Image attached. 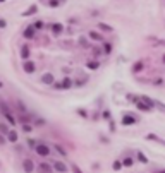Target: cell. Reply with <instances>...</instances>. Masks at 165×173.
<instances>
[{"label": "cell", "mask_w": 165, "mask_h": 173, "mask_svg": "<svg viewBox=\"0 0 165 173\" xmlns=\"http://www.w3.org/2000/svg\"><path fill=\"white\" fill-rule=\"evenodd\" d=\"M22 69H24V72H28V74H33L36 67H34V63H33V62L26 60V62H24V65H22Z\"/></svg>", "instance_id": "cell-2"}, {"label": "cell", "mask_w": 165, "mask_h": 173, "mask_svg": "<svg viewBox=\"0 0 165 173\" xmlns=\"http://www.w3.org/2000/svg\"><path fill=\"white\" fill-rule=\"evenodd\" d=\"M138 160H139L141 163H148V158H146L143 153H138Z\"/></svg>", "instance_id": "cell-18"}, {"label": "cell", "mask_w": 165, "mask_h": 173, "mask_svg": "<svg viewBox=\"0 0 165 173\" xmlns=\"http://www.w3.org/2000/svg\"><path fill=\"white\" fill-rule=\"evenodd\" d=\"M2 110H3V115H5V118H7V122H9L10 125H15V118H14V117H12V115L9 113V110H7V108H5L3 105H2Z\"/></svg>", "instance_id": "cell-7"}, {"label": "cell", "mask_w": 165, "mask_h": 173, "mask_svg": "<svg viewBox=\"0 0 165 173\" xmlns=\"http://www.w3.org/2000/svg\"><path fill=\"white\" fill-rule=\"evenodd\" d=\"M22 130H24V132H26V134H28V132H31V127H29V125H26V124H24V125H22Z\"/></svg>", "instance_id": "cell-27"}, {"label": "cell", "mask_w": 165, "mask_h": 173, "mask_svg": "<svg viewBox=\"0 0 165 173\" xmlns=\"http://www.w3.org/2000/svg\"><path fill=\"white\" fill-rule=\"evenodd\" d=\"M48 3H50V7H59V3H60V2H59V0H50Z\"/></svg>", "instance_id": "cell-26"}, {"label": "cell", "mask_w": 165, "mask_h": 173, "mask_svg": "<svg viewBox=\"0 0 165 173\" xmlns=\"http://www.w3.org/2000/svg\"><path fill=\"white\" fill-rule=\"evenodd\" d=\"M22 168H24V170H26V172H28V173H31V172H33V168H34V166H33V163H31V161L28 160V161H24V165H22Z\"/></svg>", "instance_id": "cell-12"}, {"label": "cell", "mask_w": 165, "mask_h": 173, "mask_svg": "<svg viewBox=\"0 0 165 173\" xmlns=\"http://www.w3.org/2000/svg\"><path fill=\"white\" fill-rule=\"evenodd\" d=\"M136 105H138V108H139V110H143V112H150V110H152V106H148L143 100H141V101H138Z\"/></svg>", "instance_id": "cell-9"}, {"label": "cell", "mask_w": 165, "mask_h": 173, "mask_svg": "<svg viewBox=\"0 0 165 173\" xmlns=\"http://www.w3.org/2000/svg\"><path fill=\"white\" fill-rule=\"evenodd\" d=\"M36 12H38V7H36V5H31V7H29V10L22 12V15H33V14H36Z\"/></svg>", "instance_id": "cell-10"}, {"label": "cell", "mask_w": 165, "mask_h": 173, "mask_svg": "<svg viewBox=\"0 0 165 173\" xmlns=\"http://www.w3.org/2000/svg\"><path fill=\"white\" fill-rule=\"evenodd\" d=\"M122 165H124V166H133V158H126V160L122 161Z\"/></svg>", "instance_id": "cell-21"}, {"label": "cell", "mask_w": 165, "mask_h": 173, "mask_svg": "<svg viewBox=\"0 0 165 173\" xmlns=\"http://www.w3.org/2000/svg\"><path fill=\"white\" fill-rule=\"evenodd\" d=\"M28 144H29V148H34V146H36V142H34L33 139H29V141H28Z\"/></svg>", "instance_id": "cell-31"}, {"label": "cell", "mask_w": 165, "mask_h": 173, "mask_svg": "<svg viewBox=\"0 0 165 173\" xmlns=\"http://www.w3.org/2000/svg\"><path fill=\"white\" fill-rule=\"evenodd\" d=\"M71 86H72L71 79H69V77H65V79H64V82H62V88H71Z\"/></svg>", "instance_id": "cell-17"}, {"label": "cell", "mask_w": 165, "mask_h": 173, "mask_svg": "<svg viewBox=\"0 0 165 173\" xmlns=\"http://www.w3.org/2000/svg\"><path fill=\"white\" fill-rule=\"evenodd\" d=\"M77 113H79V115H81V117H88V113H86V112H84V110H77Z\"/></svg>", "instance_id": "cell-30"}, {"label": "cell", "mask_w": 165, "mask_h": 173, "mask_svg": "<svg viewBox=\"0 0 165 173\" xmlns=\"http://www.w3.org/2000/svg\"><path fill=\"white\" fill-rule=\"evenodd\" d=\"M53 81H55V77H53L52 74H48V72L41 75V82H43V84H53Z\"/></svg>", "instance_id": "cell-6"}, {"label": "cell", "mask_w": 165, "mask_h": 173, "mask_svg": "<svg viewBox=\"0 0 165 173\" xmlns=\"http://www.w3.org/2000/svg\"><path fill=\"white\" fill-rule=\"evenodd\" d=\"M5 26H7V22L3 19H0V27H5Z\"/></svg>", "instance_id": "cell-32"}, {"label": "cell", "mask_w": 165, "mask_h": 173, "mask_svg": "<svg viewBox=\"0 0 165 173\" xmlns=\"http://www.w3.org/2000/svg\"><path fill=\"white\" fill-rule=\"evenodd\" d=\"M34 149H36V153L40 156H48L50 154V148L46 144H38V146H34Z\"/></svg>", "instance_id": "cell-1"}, {"label": "cell", "mask_w": 165, "mask_h": 173, "mask_svg": "<svg viewBox=\"0 0 165 173\" xmlns=\"http://www.w3.org/2000/svg\"><path fill=\"white\" fill-rule=\"evenodd\" d=\"M43 26H45V24H43V21H36V22L33 24V27H34V29H41Z\"/></svg>", "instance_id": "cell-19"}, {"label": "cell", "mask_w": 165, "mask_h": 173, "mask_svg": "<svg viewBox=\"0 0 165 173\" xmlns=\"http://www.w3.org/2000/svg\"><path fill=\"white\" fill-rule=\"evenodd\" d=\"M0 2H3V0H0Z\"/></svg>", "instance_id": "cell-33"}, {"label": "cell", "mask_w": 165, "mask_h": 173, "mask_svg": "<svg viewBox=\"0 0 165 173\" xmlns=\"http://www.w3.org/2000/svg\"><path fill=\"white\" fill-rule=\"evenodd\" d=\"M7 136H9V141H10V142H15V141H17V134H15L14 130H9Z\"/></svg>", "instance_id": "cell-14"}, {"label": "cell", "mask_w": 165, "mask_h": 173, "mask_svg": "<svg viewBox=\"0 0 165 173\" xmlns=\"http://www.w3.org/2000/svg\"><path fill=\"white\" fill-rule=\"evenodd\" d=\"M98 67H100V63H98L96 60H91V62H88V69L95 70V69H98Z\"/></svg>", "instance_id": "cell-15"}, {"label": "cell", "mask_w": 165, "mask_h": 173, "mask_svg": "<svg viewBox=\"0 0 165 173\" xmlns=\"http://www.w3.org/2000/svg\"><path fill=\"white\" fill-rule=\"evenodd\" d=\"M138 122V118H134L133 115H124L122 117V124L124 125H133V124H136Z\"/></svg>", "instance_id": "cell-3"}, {"label": "cell", "mask_w": 165, "mask_h": 173, "mask_svg": "<svg viewBox=\"0 0 165 173\" xmlns=\"http://www.w3.org/2000/svg\"><path fill=\"white\" fill-rule=\"evenodd\" d=\"M141 69H143V63H141V62H138V63L134 65V69H133V70H134V72H138V70H141Z\"/></svg>", "instance_id": "cell-24"}, {"label": "cell", "mask_w": 165, "mask_h": 173, "mask_svg": "<svg viewBox=\"0 0 165 173\" xmlns=\"http://www.w3.org/2000/svg\"><path fill=\"white\" fill-rule=\"evenodd\" d=\"M55 149H57V151H59V153H60L62 156H65V151H64V149H62L60 146H55Z\"/></svg>", "instance_id": "cell-28"}, {"label": "cell", "mask_w": 165, "mask_h": 173, "mask_svg": "<svg viewBox=\"0 0 165 173\" xmlns=\"http://www.w3.org/2000/svg\"><path fill=\"white\" fill-rule=\"evenodd\" d=\"M98 26H100V29H103V31H112V27H110V26H107V24H102V22H100Z\"/></svg>", "instance_id": "cell-23"}, {"label": "cell", "mask_w": 165, "mask_h": 173, "mask_svg": "<svg viewBox=\"0 0 165 173\" xmlns=\"http://www.w3.org/2000/svg\"><path fill=\"white\" fill-rule=\"evenodd\" d=\"M90 38L95 39V41H100V39H102V34L96 33V31H90Z\"/></svg>", "instance_id": "cell-13"}, {"label": "cell", "mask_w": 165, "mask_h": 173, "mask_svg": "<svg viewBox=\"0 0 165 173\" xmlns=\"http://www.w3.org/2000/svg\"><path fill=\"white\" fill-rule=\"evenodd\" d=\"M40 170H43V172H52L53 168H52L50 165H46V163H41V165H40Z\"/></svg>", "instance_id": "cell-16"}, {"label": "cell", "mask_w": 165, "mask_h": 173, "mask_svg": "<svg viewBox=\"0 0 165 173\" xmlns=\"http://www.w3.org/2000/svg\"><path fill=\"white\" fill-rule=\"evenodd\" d=\"M0 130H2V134H7L9 130H7V127L3 125V124H0Z\"/></svg>", "instance_id": "cell-29"}, {"label": "cell", "mask_w": 165, "mask_h": 173, "mask_svg": "<svg viewBox=\"0 0 165 173\" xmlns=\"http://www.w3.org/2000/svg\"><path fill=\"white\" fill-rule=\"evenodd\" d=\"M103 51H105V53H110V51H112V45H110V43H105V45H103Z\"/></svg>", "instance_id": "cell-20"}, {"label": "cell", "mask_w": 165, "mask_h": 173, "mask_svg": "<svg viewBox=\"0 0 165 173\" xmlns=\"http://www.w3.org/2000/svg\"><path fill=\"white\" fill-rule=\"evenodd\" d=\"M29 53H31V51H29V48H28V46H22V48H21V57H22L24 60H26V58H29Z\"/></svg>", "instance_id": "cell-11"}, {"label": "cell", "mask_w": 165, "mask_h": 173, "mask_svg": "<svg viewBox=\"0 0 165 173\" xmlns=\"http://www.w3.org/2000/svg\"><path fill=\"white\" fill-rule=\"evenodd\" d=\"M34 31H36V29H34L33 26H28V27L24 29V38H26V39H31V38H34Z\"/></svg>", "instance_id": "cell-5"}, {"label": "cell", "mask_w": 165, "mask_h": 173, "mask_svg": "<svg viewBox=\"0 0 165 173\" xmlns=\"http://www.w3.org/2000/svg\"><path fill=\"white\" fill-rule=\"evenodd\" d=\"M141 100H143V101H145V103H146V105H148V106H152V108H153V101H152V100H150V98H146V96H143V98H141Z\"/></svg>", "instance_id": "cell-22"}, {"label": "cell", "mask_w": 165, "mask_h": 173, "mask_svg": "<svg viewBox=\"0 0 165 173\" xmlns=\"http://www.w3.org/2000/svg\"><path fill=\"white\" fill-rule=\"evenodd\" d=\"M121 168H122V163L121 161H115L114 163V170H121Z\"/></svg>", "instance_id": "cell-25"}, {"label": "cell", "mask_w": 165, "mask_h": 173, "mask_svg": "<svg viewBox=\"0 0 165 173\" xmlns=\"http://www.w3.org/2000/svg\"><path fill=\"white\" fill-rule=\"evenodd\" d=\"M52 168H53V170H57V172H62V173H65L67 170H69V168H67V166H65V165H64L62 161H55Z\"/></svg>", "instance_id": "cell-4"}, {"label": "cell", "mask_w": 165, "mask_h": 173, "mask_svg": "<svg viewBox=\"0 0 165 173\" xmlns=\"http://www.w3.org/2000/svg\"><path fill=\"white\" fill-rule=\"evenodd\" d=\"M62 29H64V26H62L60 22H55V24L52 26V33H53L55 36H59V34L62 33Z\"/></svg>", "instance_id": "cell-8"}]
</instances>
